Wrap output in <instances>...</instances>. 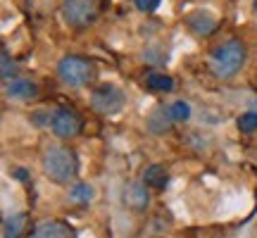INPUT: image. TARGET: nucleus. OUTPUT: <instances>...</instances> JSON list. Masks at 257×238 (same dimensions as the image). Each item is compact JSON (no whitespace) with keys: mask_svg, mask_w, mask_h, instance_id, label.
<instances>
[{"mask_svg":"<svg viewBox=\"0 0 257 238\" xmlns=\"http://www.w3.org/2000/svg\"><path fill=\"white\" fill-rule=\"evenodd\" d=\"M126 105V95L112 83H102L98 86L91 95V107L100 114H117Z\"/></svg>","mask_w":257,"mask_h":238,"instance_id":"obj_4","label":"nucleus"},{"mask_svg":"<svg viewBox=\"0 0 257 238\" xmlns=\"http://www.w3.org/2000/svg\"><path fill=\"white\" fill-rule=\"evenodd\" d=\"M146 86L150 91L155 93H169L174 88V79L172 76H167V74H160V72H150L146 76Z\"/></svg>","mask_w":257,"mask_h":238,"instance_id":"obj_11","label":"nucleus"},{"mask_svg":"<svg viewBox=\"0 0 257 238\" xmlns=\"http://www.w3.org/2000/svg\"><path fill=\"white\" fill-rule=\"evenodd\" d=\"M5 95L12 98V100H31L38 95V86L29 79H12V81H5Z\"/></svg>","mask_w":257,"mask_h":238,"instance_id":"obj_7","label":"nucleus"},{"mask_svg":"<svg viewBox=\"0 0 257 238\" xmlns=\"http://www.w3.org/2000/svg\"><path fill=\"white\" fill-rule=\"evenodd\" d=\"M57 76H60L62 83H67V86H86V83L93 81L95 67H93V62H88L86 57L67 55L57 62Z\"/></svg>","mask_w":257,"mask_h":238,"instance_id":"obj_3","label":"nucleus"},{"mask_svg":"<svg viewBox=\"0 0 257 238\" xmlns=\"http://www.w3.org/2000/svg\"><path fill=\"white\" fill-rule=\"evenodd\" d=\"M98 15V3L95 0H64L62 17L69 27H88L95 22Z\"/></svg>","mask_w":257,"mask_h":238,"instance_id":"obj_5","label":"nucleus"},{"mask_svg":"<svg viewBox=\"0 0 257 238\" xmlns=\"http://www.w3.org/2000/svg\"><path fill=\"white\" fill-rule=\"evenodd\" d=\"M252 8H255V12H257V0H255V3H252Z\"/></svg>","mask_w":257,"mask_h":238,"instance_id":"obj_20","label":"nucleus"},{"mask_svg":"<svg viewBox=\"0 0 257 238\" xmlns=\"http://www.w3.org/2000/svg\"><path fill=\"white\" fill-rule=\"evenodd\" d=\"M50 129L57 138H74L81 131V117L69 107H62L50 117Z\"/></svg>","mask_w":257,"mask_h":238,"instance_id":"obj_6","label":"nucleus"},{"mask_svg":"<svg viewBox=\"0 0 257 238\" xmlns=\"http://www.w3.org/2000/svg\"><path fill=\"white\" fill-rule=\"evenodd\" d=\"M24 226H27V214H24V212L8 217V219H5V224H3L5 238H19V233L24 231Z\"/></svg>","mask_w":257,"mask_h":238,"instance_id":"obj_13","label":"nucleus"},{"mask_svg":"<svg viewBox=\"0 0 257 238\" xmlns=\"http://www.w3.org/2000/svg\"><path fill=\"white\" fill-rule=\"evenodd\" d=\"M238 129L243 134H252L257 131V112H243L238 117Z\"/></svg>","mask_w":257,"mask_h":238,"instance_id":"obj_17","label":"nucleus"},{"mask_svg":"<svg viewBox=\"0 0 257 238\" xmlns=\"http://www.w3.org/2000/svg\"><path fill=\"white\" fill-rule=\"evenodd\" d=\"M76 157L69 148L62 146H50L43 153V172L48 179L57 183H69L76 176Z\"/></svg>","mask_w":257,"mask_h":238,"instance_id":"obj_2","label":"nucleus"},{"mask_svg":"<svg viewBox=\"0 0 257 238\" xmlns=\"http://www.w3.org/2000/svg\"><path fill=\"white\" fill-rule=\"evenodd\" d=\"M186 24H188V29H191L193 34H198V36H207V34H212V31L217 29V19L212 17L210 12L198 10V12H191V15L186 17Z\"/></svg>","mask_w":257,"mask_h":238,"instance_id":"obj_9","label":"nucleus"},{"mask_svg":"<svg viewBox=\"0 0 257 238\" xmlns=\"http://www.w3.org/2000/svg\"><path fill=\"white\" fill-rule=\"evenodd\" d=\"M134 5H136L141 12H153V10H157L160 0H134Z\"/></svg>","mask_w":257,"mask_h":238,"instance_id":"obj_19","label":"nucleus"},{"mask_svg":"<svg viewBox=\"0 0 257 238\" xmlns=\"http://www.w3.org/2000/svg\"><path fill=\"white\" fill-rule=\"evenodd\" d=\"M167 112H169V117L174 119V122H186V119H191V105L186 100L172 102V105L167 107Z\"/></svg>","mask_w":257,"mask_h":238,"instance_id":"obj_15","label":"nucleus"},{"mask_svg":"<svg viewBox=\"0 0 257 238\" xmlns=\"http://www.w3.org/2000/svg\"><path fill=\"white\" fill-rule=\"evenodd\" d=\"M167 181H169V174H167V169L162 165L148 167L146 174H143V183H146V186H153V188H165Z\"/></svg>","mask_w":257,"mask_h":238,"instance_id":"obj_12","label":"nucleus"},{"mask_svg":"<svg viewBox=\"0 0 257 238\" xmlns=\"http://www.w3.org/2000/svg\"><path fill=\"white\" fill-rule=\"evenodd\" d=\"M169 112H165V107H157L150 117H148V127H150V131H155V134H162V131H167L169 129Z\"/></svg>","mask_w":257,"mask_h":238,"instance_id":"obj_14","label":"nucleus"},{"mask_svg":"<svg viewBox=\"0 0 257 238\" xmlns=\"http://www.w3.org/2000/svg\"><path fill=\"white\" fill-rule=\"evenodd\" d=\"M245 46L240 41H226L224 46H219L210 57V69L214 76L219 79H231L236 72H240V67L245 64Z\"/></svg>","mask_w":257,"mask_h":238,"instance_id":"obj_1","label":"nucleus"},{"mask_svg":"<svg viewBox=\"0 0 257 238\" xmlns=\"http://www.w3.org/2000/svg\"><path fill=\"white\" fill-rule=\"evenodd\" d=\"M93 186H88V183H76L72 191H69V198L72 200H76V202H88V200H93Z\"/></svg>","mask_w":257,"mask_h":238,"instance_id":"obj_16","label":"nucleus"},{"mask_svg":"<svg viewBox=\"0 0 257 238\" xmlns=\"http://www.w3.org/2000/svg\"><path fill=\"white\" fill-rule=\"evenodd\" d=\"M124 200H126V205L134 207V210H146L148 202H150L146 183H128L126 191H124Z\"/></svg>","mask_w":257,"mask_h":238,"instance_id":"obj_10","label":"nucleus"},{"mask_svg":"<svg viewBox=\"0 0 257 238\" xmlns=\"http://www.w3.org/2000/svg\"><path fill=\"white\" fill-rule=\"evenodd\" d=\"M34 238H76V231L69 224H64V221L48 219V221H41L36 226Z\"/></svg>","mask_w":257,"mask_h":238,"instance_id":"obj_8","label":"nucleus"},{"mask_svg":"<svg viewBox=\"0 0 257 238\" xmlns=\"http://www.w3.org/2000/svg\"><path fill=\"white\" fill-rule=\"evenodd\" d=\"M3 79H5V81H8L10 76H15V69H17V67H15V62H12V60H10V53L8 50H3Z\"/></svg>","mask_w":257,"mask_h":238,"instance_id":"obj_18","label":"nucleus"}]
</instances>
